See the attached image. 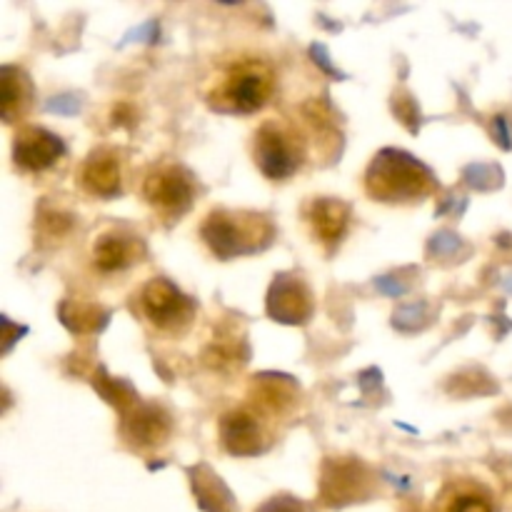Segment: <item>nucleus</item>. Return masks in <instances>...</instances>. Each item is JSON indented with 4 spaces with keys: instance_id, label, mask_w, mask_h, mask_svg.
Here are the masks:
<instances>
[{
    "instance_id": "nucleus-1",
    "label": "nucleus",
    "mask_w": 512,
    "mask_h": 512,
    "mask_svg": "<svg viewBox=\"0 0 512 512\" xmlns=\"http://www.w3.org/2000/svg\"><path fill=\"white\" fill-rule=\"evenodd\" d=\"M275 93V70L255 55H240L220 68L205 90V100L218 113L248 115L265 108Z\"/></svg>"
},
{
    "instance_id": "nucleus-2",
    "label": "nucleus",
    "mask_w": 512,
    "mask_h": 512,
    "mask_svg": "<svg viewBox=\"0 0 512 512\" xmlns=\"http://www.w3.org/2000/svg\"><path fill=\"white\" fill-rule=\"evenodd\" d=\"M435 190V178L420 160L400 150H383L365 173V193L380 203H415Z\"/></svg>"
},
{
    "instance_id": "nucleus-3",
    "label": "nucleus",
    "mask_w": 512,
    "mask_h": 512,
    "mask_svg": "<svg viewBox=\"0 0 512 512\" xmlns=\"http://www.w3.org/2000/svg\"><path fill=\"white\" fill-rule=\"evenodd\" d=\"M200 235L215 258L230 260L265 248L273 238V223L253 210L218 208L208 213Z\"/></svg>"
},
{
    "instance_id": "nucleus-4",
    "label": "nucleus",
    "mask_w": 512,
    "mask_h": 512,
    "mask_svg": "<svg viewBox=\"0 0 512 512\" xmlns=\"http://www.w3.org/2000/svg\"><path fill=\"white\" fill-rule=\"evenodd\" d=\"M308 155V140L300 135L298 125L288 120L270 118L255 130L253 158L260 173L270 180H285L298 173Z\"/></svg>"
},
{
    "instance_id": "nucleus-5",
    "label": "nucleus",
    "mask_w": 512,
    "mask_h": 512,
    "mask_svg": "<svg viewBox=\"0 0 512 512\" xmlns=\"http://www.w3.org/2000/svg\"><path fill=\"white\" fill-rule=\"evenodd\" d=\"M140 310L160 333H183L195 315L193 300L165 278H153L140 290Z\"/></svg>"
},
{
    "instance_id": "nucleus-6",
    "label": "nucleus",
    "mask_w": 512,
    "mask_h": 512,
    "mask_svg": "<svg viewBox=\"0 0 512 512\" xmlns=\"http://www.w3.org/2000/svg\"><path fill=\"white\" fill-rule=\"evenodd\" d=\"M143 198L163 218L188 213L195 200V180L180 165H160L143 180Z\"/></svg>"
},
{
    "instance_id": "nucleus-7",
    "label": "nucleus",
    "mask_w": 512,
    "mask_h": 512,
    "mask_svg": "<svg viewBox=\"0 0 512 512\" xmlns=\"http://www.w3.org/2000/svg\"><path fill=\"white\" fill-rule=\"evenodd\" d=\"M270 415L258 410L255 405H243L220 418V440L225 450L233 455H258L273 443V428H270Z\"/></svg>"
},
{
    "instance_id": "nucleus-8",
    "label": "nucleus",
    "mask_w": 512,
    "mask_h": 512,
    "mask_svg": "<svg viewBox=\"0 0 512 512\" xmlns=\"http://www.w3.org/2000/svg\"><path fill=\"white\" fill-rule=\"evenodd\" d=\"M145 248L138 235L120 228H108L93 243V265L100 273H118L143 258Z\"/></svg>"
},
{
    "instance_id": "nucleus-9",
    "label": "nucleus",
    "mask_w": 512,
    "mask_h": 512,
    "mask_svg": "<svg viewBox=\"0 0 512 512\" xmlns=\"http://www.w3.org/2000/svg\"><path fill=\"white\" fill-rule=\"evenodd\" d=\"M65 153L63 140L58 135L48 133L45 128H33L25 125L13 138V158L15 165L23 170H45L60 160Z\"/></svg>"
},
{
    "instance_id": "nucleus-10",
    "label": "nucleus",
    "mask_w": 512,
    "mask_h": 512,
    "mask_svg": "<svg viewBox=\"0 0 512 512\" xmlns=\"http://www.w3.org/2000/svg\"><path fill=\"white\" fill-rule=\"evenodd\" d=\"M268 313L278 323H305L313 313V295L298 278H278L268 293Z\"/></svg>"
},
{
    "instance_id": "nucleus-11",
    "label": "nucleus",
    "mask_w": 512,
    "mask_h": 512,
    "mask_svg": "<svg viewBox=\"0 0 512 512\" xmlns=\"http://www.w3.org/2000/svg\"><path fill=\"white\" fill-rule=\"evenodd\" d=\"M80 185L88 193L98 198H113L123 188V170H120V158L115 150L98 148L85 158L83 168L78 173Z\"/></svg>"
},
{
    "instance_id": "nucleus-12",
    "label": "nucleus",
    "mask_w": 512,
    "mask_h": 512,
    "mask_svg": "<svg viewBox=\"0 0 512 512\" xmlns=\"http://www.w3.org/2000/svg\"><path fill=\"white\" fill-rule=\"evenodd\" d=\"M305 218L313 228V235L320 243L335 245L345 235L350 223V208L343 200L335 198H315L313 203L305 208Z\"/></svg>"
},
{
    "instance_id": "nucleus-13",
    "label": "nucleus",
    "mask_w": 512,
    "mask_h": 512,
    "mask_svg": "<svg viewBox=\"0 0 512 512\" xmlns=\"http://www.w3.org/2000/svg\"><path fill=\"white\" fill-rule=\"evenodd\" d=\"M440 512H495V500L485 485L475 480H453L438 498Z\"/></svg>"
},
{
    "instance_id": "nucleus-14",
    "label": "nucleus",
    "mask_w": 512,
    "mask_h": 512,
    "mask_svg": "<svg viewBox=\"0 0 512 512\" xmlns=\"http://www.w3.org/2000/svg\"><path fill=\"white\" fill-rule=\"evenodd\" d=\"M363 475L365 468H360V465H330L323 478L325 503L333 505V508H340L345 503H355L358 495H363Z\"/></svg>"
},
{
    "instance_id": "nucleus-15",
    "label": "nucleus",
    "mask_w": 512,
    "mask_h": 512,
    "mask_svg": "<svg viewBox=\"0 0 512 512\" xmlns=\"http://www.w3.org/2000/svg\"><path fill=\"white\" fill-rule=\"evenodd\" d=\"M30 98H33V88L23 70L18 68H3V98H0V113L8 125L18 123L25 118L30 108Z\"/></svg>"
},
{
    "instance_id": "nucleus-16",
    "label": "nucleus",
    "mask_w": 512,
    "mask_h": 512,
    "mask_svg": "<svg viewBox=\"0 0 512 512\" xmlns=\"http://www.w3.org/2000/svg\"><path fill=\"white\" fill-rule=\"evenodd\" d=\"M170 433V420L158 408H138L128 418V438L135 440L140 448L160 445Z\"/></svg>"
},
{
    "instance_id": "nucleus-17",
    "label": "nucleus",
    "mask_w": 512,
    "mask_h": 512,
    "mask_svg": "<svg viewBox=\"0 0 512 512\" xmlns=\"http://www.w3.org/2000/svg\"><path fill=\"white\" fill-rule=\"evenodd\" d=\"M195 495H198V505L205 512H235L233 498L228 490L223 488L218 478L208 470V480H195Z\"/></svg>"
},
{
    "instance_id": "nucleus-18",
    "label": "nucleus",
    "mask_w": 512,
    "mask_h": 512,
    "mask_svg": "<svg viewBox=\"0 0 512 512\" xmlns=\"http://www.w3.org/2000/svg\"><path fill=\"white\" fill-rule=\"evenodd\" d=\"M255 512H308L300 500L290 498V495H280V498H270L268 503L260 505Z\"/></svg>"
}]
</instances>
